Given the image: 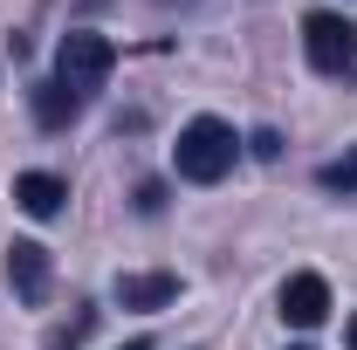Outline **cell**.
<instances>
[{
    "label": "cell",
    "instance_id": "obj_7",
    "mask_svg": "<svg viewBox=\"0 0 357 350\" xmlns=\"http://www.w3.org/2000/svg\"><path fill=\"white\" fill-rule=\"evenodd\" d=\"M28 103H35V124H42V131H69V124L83 117V96H76L69 83H55V76L28 89Z\"/></svg>",
    "mask_w": 357,
    "mask_h": 350
},
{
    "label": "cell",
    "instance_id": "obj_6",
    "mask_svg": "<svg viewBox=\"0 0 357 350\" xmlns=\"http://www.w3.org/2000/svg\"><path fill=\"white\" fill-rule=\"evenodd\" d=\"M62 199H69V178H55V172H21L14 178V206L28 220H55Z\"/></svg>",
    "mask_w": 357,
    "mask_h": 350
},
{
    "label": "cell",
    "instance_id": "obj_5",
    "mask_svg": "<svg viewBox=\"0 0 357 350\" xmlns=\"http://www.w3.org/2000/svg\"><path fill=\"white\" fill-rule=\"evenodd\" d=\"M7 282H14L21 303H42L48 296V248L42 241H14L7 248Z\"/></svg>",
    "mask_w": 357,
    "mask_h": 350
},
{
    "label": "cell",
    "instance_id": "obj_3",
    "mask_svg": "<svg viewBox=\"0 0 357 350\" xmlns=\"http://www.w3.org/2000/svg\"><path fill=\"white\" fill-rule=\"evenodd\" d=\"M303 48H310V69L351 76L357 69V21H344V14H303Z\"/></svg>",
    "mask_w": 357,
    "mask_h": 350
},
{
    "label": "cell",
    "instance_id": "obj_9",
    "mask_svg": "<svg viewBox=\"0 0 357 350\" xmlns=\"http://www.w3.org/2000/svg\"><path fill=\"white\" fill-rule=\"evenodd\" d=\"M316 185H323V192H344V199H351V192H357V144L344 151V158H330V165L316 172Z\"/></svg>",
    "mask_w": 357,
    "mask_h": 350
},
{
    "label": "cell",
    "instance_id": "obj_4",
    "mask_svg": "<svg viewBox=\"0 0 357 350\" xmlns=\"http://www.w3.org/2000/svg\"><path fill=\"white\" fill-rule=\"evenodd\" d=\"M282 323H289V330H323V323H330V282L310 275V268L289 275V282H282Z\"/></svg>",
    "mask_w": 357,
    "mask_h": 350
},
{
    "label": "cell",
    "instance_id": "obj_8",
    "mask_svg": "<svg viewBox=\"0 0 357 350\" xmlns=\"http://www.w3.org/2000/svg\"><path fill=\"white\" fill-rule=\"evenodd\" d=\"M117 303L124 309H172L178 303V275L151 268V275H117Z\"/></svg>",
    "mask_w": 357,
    "mask_h": 350
},
{
    "label": "cell",
    "instance_id": "obj_12",
    "mask_svg": "<svg viewBox=\"0 0 357 350\" xmlns=\"http://www.w3.org/2000/svg\"><path fill=\"white\" fill-rule=\"evenodd\" d=\"M248 151H255V158H282V137H275V131H255V137H248Z\"/></svg>",
    "mask_w": 357,
    "mask_h": 350
},
{
    "label": "cell",
    "instance_id": "obj_11",
    "mask_svg": "<svg viewBox=\"0 0 357 350\" xmlns=\"http://www.w3.org/2000/svg\"><path fill=\"white\" fill-rule=\"evenodd\" d=\"M137 213H165V185H158V178L137 185Z\"/></svg>",
    "mask_w": 357,
    "mask_h": 350
},
{
    "label": "cell",
    "instance_id": "obj_2",
    "mask_svg": "<svg viewBox=\"0 0 357 350\" xmlns=\"http://www.w3.org/2000/svg\"><path fill=\"white\" fill-rule=\"evenodd\" d=\"M110 69H117V42L110 35H89V28L62 35V48H55V83H69L83 103H89V89H103Z\"/></svg>",
    "mask_w": 357,
    "mask_h": 350
},
{
    "label": "cell",
    "instance_id": "obj_13",
    "mask_svg": "<svg viewBox=\"0 0 357 350\" xmlns=\"http://www.w3.org/2000/svg\"><path fill=\"white\" fill-rule=\"evenodd\" d=\"M344 344H351V350H357V316H351V323H344Z\"/></svg>",
    "mask_w": 357,
    "mask_h": 350
},
{
    "label": "cell",
    "instance_id": "obj_10",
    "mask_svg": "<svg viewBox=\"0 0 357 350\" xmlns=\"http://www.w3.org/2000/svg\"><path fill=\"white\" fill-rule=\"evenodd\" d=\"M89 330H96V309H76V316H69L62 330H48V350H76Z\"/></svg>",
    "mask_w": 357,
    "mask_h": 350
},
{
    "label": "cell",
    "instance_id": "obj_1",
    "mask_svg": "<svg viewBox=\"0 0 357 350\" xmlns=\"http://www.w3.org/2000/svg\"><path fill=\"white\" fill-rule=\"evenodd\" d=\"M234 151H241L234 124L192 117V124L178 131V144H172V165H178V178H192V185H220V178L234 172Z\"/></svg>",
    "mask_w": 357,
    "mask_h": 350
},
{
    "label": "cell",
    "instance_id": "obj_14",
    "mask_svg": "<svg viewBox=\"0 0 357 350\" xmlns=\"http://www.w3.org/2000/svg\"><path fill=\"white\" fill-rule=\"evenodd\" d=\"M124 350H151V337H131V344H124Z\"/></svg>",
    "mask_w": 357,
    "mask_h": 350
},
{
    "label": "cell",
    "instance_id": "obj_15",
    "mask_svg": "<svg viewBox=\"0 0 357 350\" xmlns=\"http://www.w3.org/2000/svg\"><path fill=\"white\" fill-rule=\"evenodd\" d=\"M303 350H310V344H303Z\"/></svg>",
    "mask_w": 357,
    "mask_h": 350
}]
</instances>
